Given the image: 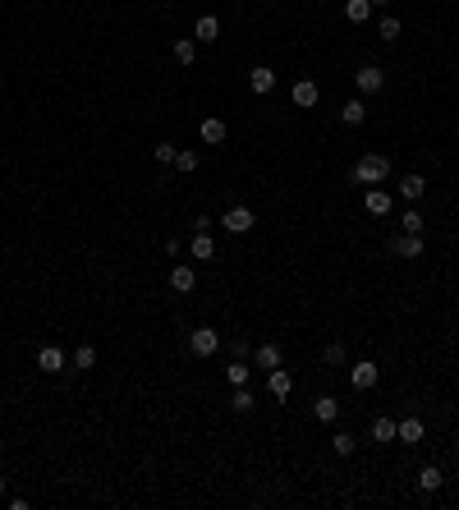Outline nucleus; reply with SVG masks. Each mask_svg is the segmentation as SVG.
Returning <instances> with one entry per match:
<instances>
[{"label": "nucleus", "mask_w": 459, "mask_h": 510, "mask_svg": "<svg viewBox=\"0 0 459 510\" xmlns=\"http://www.w3.org/2000/svg\"><path fill=\"white\" fill-rule=\"evenodd\" d=\"M391 179V156L386 152H368V156H359L354 161V184H386Z\"/></svg>", "instance_id": "obj_1"}, {"label": "nucleus", "mask_w": 459, "mask_h": 510, "mask_svg": "<svg viewBox=\"0 0 459 510\" xmlns=\"http://www.w3.org/2000/svg\"><path fill=\"white\" fill-rule=\"evenodd\" d=\"M188 350H193V359H211L220 350V331H211V327H197L193 336H188Z\"/></svg>", "instance_id": "obj_2"}, {"label": "nucleus", "mask_w": 459, "mask_h": 510, "mask_svg": "<svg viewBox=\"0 0 459 510\" xmlns=\"http://www.w3.org/2000/svg\"><path fill=\"white\" fill-rule=\"evenodd\" d=\"M354 88H359V97H377V92L386 88V74L377 65H363L359 74H354Z\"/></svg>", "instance_id": "obj_3"}, {"label": "nucleus", "mask_w": 459, "mask_h": 510, "mask_svg": "<svg viewBox=\"0 0 459 510\" xmlns=\"http://www.w3.org/2000/svg\"><path fill=\"white\" fill-rule=\"evenodd\" d=\"M220 225H225L230 234H248L253 225H257V216H253V207H225V216H220Z\"/></svg>", "instance_id": "obj_4"}, {"label": "nucleus", "mask_w": 459, "mask_h": 510, "mask_svg": "<svg viewBox=\"0 0 459 510\" xmlns=\"http://www.w3.org/2000/svg\"><path fill=\"white\" fill-rule=\"evenodd\" d=\"M289 97H294V106H303V111H313V106H317V101H322V88H317V83H313V78H299L294 88H289Z\"/></svg>", "instance_id": "obj_5"}, {"label": "nucleus", "mask_w": 459, "mask_h": 510, "mask_svg": "<svg viewBox=\"0 0 459 510\" xmlns=\"http://www.w3.org/2000/svg\"><path fill=\"white\" fill-rule=\"evenodd\" d=\"M386 248H391L395 257H423V234H405V230H400Z\"/></svg>", "instance_id": "obj_6"}, {"label": "nucleus", "mask_w": 459, "mask_h": 510, "mask_svg": "<svg viewBox=\"0 0 459 510\" xmlns=\"http://www.w3.org/2000/svg\"><path fill=\"white\" fill-rule=\"evenodd\" d=\"M363 207H368V216H391V207H395V198L386 189H377V184H372L368 193H363Z\"/></svg>", "instance_id": "obj_7"}, {"label": "nucleus", "mask_w": 459, "mask_h": 510, "mask_svg": "<svg viewBox=\"0 0 459 510\" xmlns=\"http://www.w3.org/2000/svg\"><path fill=\"white\" fill-rule=\"evenodd\" d=\"M193 285H197V271L188 262L170 267V290H175V294H193Z\"/></svg>", "instance_id": "obj_8"}, {"label": "nucleus", "mask_w": 459, "mask_h": 510, "mask_svg": "<svg viewBox=\"0 0 459 510\" xmlns=\"http://www.w3.org/2000/svg\"><path fill=\"white\" fill-rule=\"evenodd\" d=\"M349 382L359 391H372V387H377V363H372V359H359V363L349 368Z\"/></svg>", "instance_id": "obj_9"}, {"label": "nucleus", "mask_w": 459, "mask_h": 510, "mask_svg": "<svg viewBox=\"0 0 459 510\" xmlns=\"http://www.w3.org/2000/svg\"><path fill=\"white\" fill-rule=\"evenodd\" d=\"M37 368H42V373H65V350H60V345H42V350H37Z\"/></svg>", "instance_id": "obj_10"}, {"label": "nucleus", "mask_w": 459, "mask_h": 510, "mask_svg": "<svg viewBox=\"0 0 459 510\" xmlns=\"http://www.w3.org/2000/svg\"><path fill=\"white\" fill-rule=\"evenodd\" d=\"M280 359H285V350L276 340H266V345H257V350H253V363L266 368V373H271V368H280Z\"/></svg>", "instance_id": "obj_11"}, {"label": "nucleus", "mask_w": 459, "mask_h": 510, "mask_svg": "<svg viewBox=\"0 0 459 510\" xmlns=\"http://www.w3.org/2000/svg\"><path fill=\"white\" fill-rule=\"evenodd\" d=\"M216 37H220V19H216V14H202V19H197V28H193V42L207 46V42H216Z\"/></svg>", "instance_id": "obj_12"}, {"label": "nucleus", "mask_w": 459, "mask_h": 510, "mask_svg": "<svg viewBox=\"0 0 459 510\" xmlns=\"http://www.w3.org/2000/svg\"><path fill=\"white\" fill-rule=\"evenodd\" d=\"M197 133H202V143H211V147H216V143H225V138H230V124H225V120H216V115H207Z\"/></svg>", "instance_id": "obj_13"}, {"label": "nucleus", "mask_w": 459, "mask_h": 510, "mask_svg": "<svg viewBox=\"0 0 459 510\" xmlns=\"http://www.w3.org/2000/svg\"><path fill=\"white\" fill-rule=\"evenodd\" d=\"M188 248H193V262H211V257H216V239H211V230H197Z\"/></svg>", "instance_id": "obj_14"}, {"label": "nucleus", "mask_w": 459, "mask_h": 510, "mask_svg": "<svg viewBox=\"0 0 459 510\" xmlns=\"http://www.w3.org/2000/svg\"><path fill=\"white\" fill-rule=\"evenodd\" d=\"M248 88H253V92H257V97H266V92H271V88H276V74H271V69H266V65H257V69H248Z\"/></svg>", "instance_id": "obj_15"}, {"label": "nucleus", "mask_w": 459, "mask_h": 510, "mask_svg": "<svg viewBox=\"0 0 459 510\" xmlns=\"http://www.w3.org/2000/svg\"><path fill=\"white\" fill-rule=\"evenodd\" d=\"M266 387H271V396H276V400H285L289 391H294V377H289L285 368H271V373H266Z\"/></svg>", "instance_id": "obj_16"}, {"label": "nucleus", "mask_w": 459, "mask_h": 510, "mask_svg": "<svg viewBox=\"0 0 459 510\" xmlns=\"http://www.w3.org/2000/svg\"><path fill=\"white\" fill-rule=\"evenodd\" d=\"M423 193H427V179L423 175H405V179H400V198H405V202H418Z\"/></svg>", "instance_id": "obj_17"}, {"label": "nucleus", "mask_w": 459, "mask_h": 510, "mask_svg": "<svg viewBox=\"0 0 459 510\" xmlns=\"http://www.w3.org/2000/svg\"><path fill=\"white\" fill-rule=\"evenodd\" d=\"M340 120H345V124H363V120H368V101H363V97L345 101V106H340Z\"/></svg>", "instance_id": "obj_18"}, {"label": "nucleus", "mask_w": 459, "mask_h": 510, "mask_svg": "<svg viewBox=\"0 0 459 510\" xmlns=\"http://www.w3.org/2000/svg\"><path fill=\"white\" fill-rule=\"evenodd\" d=\"M230 410H234V414H253V410H257V396H253L248 387H234V396H230Z\"/></svg>", "instance_id": "obj_19"}, {"label": "nucleus", "mask_w": 459, "mask_h": 510, "mask_svg": "<svg viewBox=\"0 0 459 510\" xmlns=\"http://www.w3.org/2000/svg\"><path fill=\"white\" fill-rule=\"evenodd\" d=\"M313 414H317L322 423H336V419H340V400H336V396H317V405H313Z\"/></svg>", "instance_id": "obj_20"}, {"label": "nucleus", "mask_w": 459, "mask_h": 510, "mask_svg": "<svg viewBox=\"0 0 459 510\" xmlns=\"http://www.w3.org/2000/svg\"><path fill=\"white\" fill-rule=\"evenodd\" d=\"M97 368V345H78L74 350V373H92Z\"/></svg>", "instance_id": "obj_21"}, {"label": "nucleus", "mask_w": 459, "mask_h": 510, "mask_svg": "<svg viewBox=\"0 0 459 510\" xmlns=\"http://www.w3.org/2000/svg\"><path fill=\"white\" fill-rule=\"evenodd\" d=\"M441 483H446V474H441L437 465H423V469H418V488H423V492H437Z\"/></svg>", "instance_id": "obj_22"}, {"label": "nucleus", "mask_w": 459, "mask_h": 510, "mask_svg": "<svg viewBox=\"0 0 459 510\" xmlns=\"http://www.w3.org/2000/svg\"><path fill=\"white\" fill-rule=\"evenodd\" d=\"M345 19L349 23H368L372 19V0H345Z\"/></svg>", "instance_id": "obj_23"}, {"label": "nucleus", "mask_w": 459, "mask_h": 510, "mask_svg": "<svg viewBox=\"0 0 459 510\" xmlns=\"http://www.w3.org/2000/svg\"><path fill=\"white\" fill-rule=\"evenodd\" d=\"M423 211H418V202H409V211H405V216H400V230H405V234H423Z\"/></svg>", "instance_id": "obj_24"}, {"label": "nucleus", "mask_w": 459, "mask_h": 510, "mask_svg": "<svg viewBox=\"0 0 459 510\" xmlns=\"http://www.w3.org/2000/svg\"><path fill=\"white\" fill-rule=\"evenodd\" d=\"M225 377H230V387H248V377H253V368H248V359H234V363L225 368Z\"/></svg>", "instance_id": "obj_25"}, {"label": "nucleus", "mask_w": 459, "mask_h": 510, "mask_svg": "<svg viewBox=\"0 0 459 510\" xmlns=\"http://www.w3.org/2000/svg\"><path fill=\"white\" fill-rule=\"evenodd\" d=\"M400 33H405V23L395 19V14H386V19L377 23V37H382V42H400Z\"/></svg>", "instance_id": "obj_26"}, {"label": "nucleus", "mask_w": 459, "mask_h": 510, "mask_svg": "<svg viewBox=\"0 0 459 510\" xmlns=\"http://www.w3.org/2000/svg\"><path fill=\"white\" fill-rule=\"evenodd\" d=\"M395 433H400L395 419H372V442H395Z\"/></svg>", "instance_id": "obj_27"}, {"label": "nucleus", "mask_w": 459, "mask_h": 510, "mask_svg": "<svg viewBox=\"0 0 459 510\" xmlns=\"http://www.w3.org/2000/svg\"><path fill=\"white\" fill-rule=\"evenodd\" d=\"M331 451H336L340 460H349V455L359 451V437H349V433H336V437H331Z\"/></svg>", "instance_id": "obj_28"}, {"label": "nucleus", "mask_w": 459, "mask_h": 510, "mask_svg": "<svg viewBox=\"0 0 459 510\" xmlns=\"http://www.w3.org/2000/svg\"><path fill=\"white\" fill-rule=\"evenodd\" d=\"M395 437H400V442H409V446H418V442H423V419H405Z\"/></svg>", "instance_id": "obj_29"}, {"label": "nucleus", "mask_w": 459, "mask_h": 510, "mask_svg": "<svg viewBox=\"0 0 459 510\" xmlns=\"http://www.w3.org/2000/svg\"><path fill=\"white\" fill-rule=\"evenodd\" d=\"M175 60H179V65H193V60H197V42H193V37H179V42H175Z\"/></svg>", "instance_id": "obj_30"}, {"label": "nucleus", "mask_w": 459, "mask_h": 510, "mask_svg": "<svg viewBox=\"0 0 459 510\" xmlns=\"http://www.w3.org/2000/svg\"><path fill=\"white\" fill-rule=\"evenodd\" d=\"M322 359H326V363H345V359H349V345H345V340H331L326 350H322Z\"/></svg>", "instance_id": "obj_31"}, {"label": "nucleus", "mask_w": 459, "mask_h": 510, "mask_svg": "<svg viewBox=\"0 0 459 510\" xmlns=\"http://www.w3.org/2000/svg\"><path fill=\"white\" fill-rule=\"evenodd\" d=\"M175 170H184V175H193V170H197V152H193V147H179Z\"/></svg>", "instance_id": "obj_32"}, {"label": "nucleus", "mask_w": 459, "mask_h": 510, "mask_svg": "<svg viewBox=\"0 0 459 510\" xmlns=\"http://www.w3.org/2000/svg\"><path fill=\"white\" fill-rule=\"evenodd\" d=\"M175 156H179L175 143H156V161H161V166H175Z\"/></svg>", "instance_id": "obj_33"}, {"label": "nucleus", "mask_w": 459, "mask_h": 510, "mask_svg": "<svg viewBox=\"0 0 459 510\" xmlns=\"http://www.w3.org/2000/svg\"><path fill=\"white\" fill-rule=\"evenodd\" d=\"M230 354H234V359H248L253 350H248V340H243V336H234V345H230Z\"/></svg>", "instance_id": "obj_34"}, {"label": "nucleus", "mask_w": 459, "mask_h": 510, "mask_svg": "<svg viewBox=\"0 0 459 510\" xmlns=\"http://www.w3.org/2000/svg\"><path fill=\"white\" fill-rule=\"evenodd\" d=\"M0 501H5V474H0Z\"/></svg>", "instance_id": "obj_35"}, {"label": "nucleus", "mask_w": 459, "mask_h": 510, "mask_svg": "<svg viewBox=\"0 0 459 510\" xmlns=\"http://www.w3.org/2000/svg\"><path fill=\"white\" fill-rule=\"evenodd\" d=\"M377 5H391V0H372V10H377Z\"/></svg>", "instance_id": "obj_36"}]
</instances>
